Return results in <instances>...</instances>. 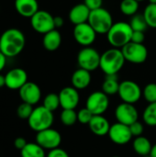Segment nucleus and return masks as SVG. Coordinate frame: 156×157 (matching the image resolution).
I'll return each mask as SVG.
<instances>
[{"label":"nucleus","instance_id":"f257e3e1","mask_svg":"<svg viewBox=\"0 0 156 157\" xmlns=\"http://www.w3.org/2000/svg\"><path fill=\"white\" fill-rule=\"evenodd\" d=\"M25 44V35L18 29H8L0 36V52L7 58L18 55L23 51Z\"/></svg>","mask_w":156,"mask_h":157},{"label":"nucleus","instance_id":"f03ea898","mask_svg":"<svg viewBox=\"0 0 156 157\" xmlns=\"http://www.w3.org/2000/svg\"><path fill=\"white\" fill-rule=\"evenodd\" d=\"M125 62L121 49L112 47L101 54L99 68L106 75H114L123 68Z\"/></svg>","mask_w":156,"mask_h":157},{"label":"nucleus","instance_id":"7ed1b4c3","mask_svg":"<svg viewBox=\"0 0 156 157\" xmlns=\"http://www.w3.org/2000/svg\"><path fill=\"white\" fill-rule=\"evenodd\" d=\"M132 33L133 30L130 23H127L125 21H119L115 22L112 25L106 35L108 43L112 47L121 49L126 44L131 41Z\"/></svg>","mask_w":156,"mask_h":157},{"label":"nucleus","instance_id":"20e7f679","mask_svg":"<svg viewBox=\"0 0 156 157\" xmlns=\"http://www.w3.org/2000/svg\"><path fill=\"white\" fill-rule=\"evenodd\" d=\"M53 121V112L47 109L43 106H39L34 108L30 117L28 120V124L32 131L39 132L43 130L51 128Z\"/></svg>","mask_w":156,"mask_h":157},{"label":"nucleus","instance_id":"39448f33","mask_svg":"<svg viewBox=\"0 0 156 157\" xmlns=\"http://www.w3.org/2000/svg\"><path fill=\"white\" fill-rule=\"evenodd\" d=\"M87 22L94 29L97 34H107L114 24L112 15L104 7L92 10Z\"/></svg>","mask_w":156,"mask_h":157},{"label":"nucleus","instance_id":"423d86ee","mask_svg":"<svg viewBox=\"0 0 156 157\" xmlns=\"http://www.w3.org/2000/svg\"><path fill=\"white\" fill-rule=\"evenodd\" d=\"M101 54L95 48L83 47L77 54V64L79 68L93 72L99 68Z\"/></svg>","mask_w":156,"mask_h":157},{"label":"nucleus","instance_id":"0eeeda50","mask_svg":"<svg viewBox=\"0 0 156 157\" xmlns=\"http://www.w3.org/2000/svg\"><path fill=\"white\" fill-rule=\"evenodd\" d=\"M126 62L134 64H141L146 62L148 58V49L143 43L129 42L121 48Z\"/></svg>","mask_w":156,"mask_h":157},{"label":"nucleus","instance_id":"6e6552de","mask_svg":"<svg viewBox=\"0 0 156 157\" xmlns=\"http://www.w3.org/2000/svg\"><path fill=\"white\" fill-rule=\"evenodd\" d=\"M122 102L135 104L143 97L141 86L132 80H124L120 82L118 92Z\"/></svg>","mask_w":156,"mask_h":157},{"label":"nucleus","instance_id":"1a4fd4ad","mask_svg":"<svg viewBox=\"0 0 156 157\" xmlns=\"http://www.w3.org/2000/svg\"><path fill=\"white\" fill-rule=\"evenodd\" d=\"M30 25L36 32L44 35L55 29L54 17L48 11L38 10L30 17Z\"/></svg>","mask_w":156,"mask_h":157},{"label":"nucleus","instance_id":"9d476101","mask_svg":"<svg viewBox=\"0 0 156 157\" xmlns=\"http://www.w3.org/2000/svg\"><path fill=\"white\" fill-rule=\"evenodd\" d=\"M109 107V98L107 94L101 91L91 93L86 101V108L89 109L93 115H103Z\"/></svg>","mask_w":156,"mask_h":157},{"label":"nucleus","instance_id":"9b49d317","mask_svg":"<svg viewBox=\"0 0 156 157\" xmlns=\"http://www.w3.org/2000/svg\"><path fill=\"white\" fill-rule=\"evenodd\" d=\"M36 143L40 145L44 150L51 151L52 149L58 148L61 145L62 135L58 131L52 128H49L37 132Z\"/></svg>","mask_w":156,"mask_h":157},{"label":"nucleus","instance_id":"f8f14e48","mask_svg":"<svg viewBox=\"0 0 156 157\" xmlns=\"http://www.w3.org/2000/svg\"><path fill=\"white\" fill-rule=\"evenodd\" d=\"M73 35L74 40L79 45H81L82 47H88L95 42L97 34L89 25V23L86 22L79 25H75L74 28Z\"/></svg>","mask_w":156,"mask_h":157},{"label":"nucleus","instance_id":"ddd939ff","mask_svg":"<svg viewBox=\"0 0 156 157\" xmlns=\"http://www.w3.org/2000/svg\"><path fill=\"white\" fill-rule=\"evenodd\" d=\"M115 118L118 122L130 126L139 121V112L134 104L122 102L115 109Z\"/></svg>","mask_w":156,"mask_h":157},{"label":"nucleus","instance_id":"4468645a","mask_svg":"<svg viewBox=\"0 0 156 157\" xmlns=\"http://www.w3.org/2000/svg\"><path fill=\"white\" fill-rule=\"evenodd\" d=\"M108 135L111 142L118 145H125L129 144L133 138L130 130V126L120 122H116L112 124Z\"/></svg>","mask_w":156,"mask_h":157},{"label":"nucleus","instance_id":"2eb2a0df","mask_svg":"<svg viewBox=\"0 0 156 157\" xmlns=\"http://www.w3.org/2000/svg\"><path fill=\"white\" fill-rule=\"evenodd\" d=\"M60 105L63 109H75L80 101L79 92L72 86H65L59 92Z\"/></svg>","mask_w":156,"mask_h":157},{"label":"nucleus","instance_id":"dca6fc26","mask_svg":"<svg viewBox=\"0 0 156 157\" xmlns=\"http://www.w3.org/2000/svg\"><path fill=\"white\" fill-rule=\"evenodd\" d=\"M6 86L11 90H19L28 82V74L22 68H13L6 75Z\"/></svg>","mask_w":156,"mask_h":157},{"label":"nucleus","instance_id":"f3484780","mask_svg":"<svg viewBox=\"0 0 156 157\" xmlns=\"http://www.w3.org/2000/svg\"><path fill=\"white\" fill-rule=\"evenodd\" d=\"M19 97L22 102L29 103L32 106L36 105L41 98V90L40 86L33 82H27L19 90Z\"/></svg>","mask_w":156,"mask_h":157},{"label":"nucleus","instance_id":"a211bd4d","mask_svg":"<svg viewBox=\"0 0 156 157\" xmlns=\"http://www.w3.org/2000/svg\"><path fill=\"white\" fill-rule=\"evenodd\" d=\"M91 10L84 4H77L74 6L69 11V20L72 24L79 25L88 21Z\"/></svg>","mask_w":156,"mask_h":157},{"label":"nucleus","instance_id":"6ab92c4d","mask_svg":"<svg viewBox=\"0 0 156 157\" xmlns=\"http://www.w3.org/2000/svg\"><path fill=\"white\" fill-rule=\"evenodd\" d=\"M91 72L82 68H78L77 70H75L71 77L72 86L77 90H83L87 88L91 84Z\"/></svg>","mask_w":156,"mask_h":157},{"label":"nucleus","instance_id":"aec40b11","mask_svg":"<svg viewBox=\"0 0 156 157\" xmlns=\"http://www.w3.org/2000/svg\"><path fill=\"white\" fill-rule=\"evenodd\" d=\"M88 126L90 131L95 135L104 136V135H108L111 125L108 121V119L105 118L103 115H94Z\"/></svg>","mask_w":156,"mask_h":157},{"label":"nucleus","instance_id":"412c9836","mask_svg":"<svg viewBox=\"0 0 156 157\" xmlns=\"http://www.w3.org/2000/svg\"><path fill=\"white\" fill-rule=\"evenodd\" d=\"M15 8L20 16L30 18L39 10V3L37 0H15Z\"/></svg>","mask_w":156,"mask_h":157},{"label":"nucleus","instance_id":"4be33fe9","mask_svg":"<svg viewBox=\"0 0 156 157\" xmlns=\"http://www.w3.org/2000/svg\"><path fill=\"white\" fill-rule=\"evenodd\" d=\"M62 44V34L56 29L44 34L42 39L43 47L49 52H54L60 48Z\"/></svg>","mask_w":156,"mask_h":157},{"label":"nucleus","instance_id":"5701e85b","mask_svg":"<svg viewBox=\"0 0 156 157\" xmlns=\"http://www.w3.org/2000/svg\"><path fill=\"white\" fill-rule=\"evenodd\" d=\"M132 147L134 152L142 157L151 154L153 144L148 138L142 135V136L135 137L132 143Z\"/></svg>","mask_w":156,"mask_h":157},{"label":"nucleus","instance_id":"b1692460","mask_svg":"<svg viewBox=\"0 0 156 157\" xmlns=\"http://www.w3.org/2000/svg\"><path fill=\"white\" fill-rule=\"evenodd\" d=\"M120 84L117 75H106L105 80L102 83V91L108 96H114L119 92Z\"/></svg>","mask_w":156,"mask_h":157},{"label":"nucleus","instance_id":"393cba45","mask_svg":"<svg viewBox=\"0 0 156 157\" xmlns=\"http://www.w3.org/2000/svg\"><path fill=\"white\" fill-rule=\"evenodd\" d=\"M21 157H46L45 150L35 143H28L27 145L20 151Z\"/></svg>","mask_w":156,"mask_h":157},{"label":"nucleus","instance_id":"a878e982","mask_svg":"<svg viewBox=\"0 0 156 157\" xmlns=\"http://www.w3.org/2000/svg\"><path fill=\"white\" fill-rule=\"evenodd\" d=\"M140 6V2L137 0H122L120 5V12L129 17H132L133 15L137 14Z\"/></svg>","mask_w":156,"mask_h":157},{"label":"nucleus","instance_id":"bb28decb","mask_svg":"<svg viewBox=\"0 0 156 157\" xmlns=\"http://www.w3.org/2000/svg\"><path fill=\"white\" fill-rule=\"evenodd\" d=\"M143 121L151 127L156 126V102L149 103L143 113Z\"/></svg>","mask_w":156,"mask_h":157},{"label":"nucleus","instance_id":"cd10ccee","mask_svg":"<svg viewBox=\"0 0 156 157\" xmlns=\"http://www.w3.org/2000/svg\"><path fill=\"white\" fill-rule=\"evenodd\" d=\"M149 28L156 29V4L149 3L143 13Z\"/></svg>","mask_w":156,"mask_h":157},{"label":"nucleus","instance_id":"c85d7f7f","mask_svg":"<svg viewBox=\"0 0 156 157\" xmlns=\"http://www.w3.org/2000/svg\"><path fill=\"white\" fill-rule=\"evenodd\" d=\"M130 25L133 31H145L149 27L143 14H135L131 17Z\"/></svg>","mask_w":156,"mask_h":157},{"label":"nucleus","instance_id":"c756f323","mask_svg":"<svg viewBox=\"0 0 156 157\" xmlns=\"http://www.w3.org/2000/svg\"><path fill=\"white\" fill-rule=\"evenodd\" d=\"M42 106L52 112L55 111L56 109H58L59 107H61L59 95L55 94V93H50V94L46 95V97L43 99Z\"/></svg>","mask_w":156,"mask_h":157},{"label":"nucleus","instance_id":"7c9ffc66","mask_svg":"<svg viewBox=\"0 0 156 157\" xmlns=\"http://www.w3.org/2000/svg\"><path fill=\"white\" fill-rule=\"evenodd\" d=\"M61 121L64 126H73L77 121V112L74 109H63L61 112Z\"/></svg>","mask_w":156,"mask_h":157},{"label":"nucleus","instance_id":"2f4dec72","mask_svg":"<svg viewBox=\"0 0 156 157\" xmlns=\"http://www.w3.org/2000/svg\"><path fill=\"white\" fill-rule=\"evenodd\" d=\"M143 97L148 103L156 102V83H149L144 86Z\"/></svg>","mask_w":156,"mask_h":157},{"label":"nucleus","instance_id":"473e14b6","mask_svg":"<svg viewBox=\"0 0 156 157\" xmlns=\"http://www.w3.org/2000/svg\"><path fill=\"white\" fill-rule=\"evenodd\" d=\"M33 109H34V108L32 105H30L29 103L22 102L20 105H18V107L17 109V115L21 120H27L28 121L29 118L30 117Z\"/></svg>","mask_w":156,"mask_h":157},{"label":"nucleus","instance_id":"72a5a7b5","mask_svg":"<svg viewBox=\"0 0 156 157\" xmlns=\"http://www.w3.org/2000/svg\"><path fill=\"white\" fill-rule=\"evenodd\" d=\"M93 116H94L93 113L89 109H87L86 108H84V109H81L77 112V121L81 124L88 125L89 122L91 121Z\"/></svg>","mask_w":156,"mask_h":157},{"label":"nucleus","instance_id":"f704fd0d","mask_svg":"<svg viewBox=\"0 0 156 157\" xmlns=\"http://www.w3.org/2000/svg\"><path fill=\"white\" fill-rule=\"evenodd\" d=\"M130 130H131V132L133 137H138V136L143 135V133L144 132V127L142 122L137 121L134 123H132L131 125H130Z\"/></svg>","mask_w":156,"mask_h":157},{"label":"nucleus","instance_id":"c9c22d12","mask_svg":"<svg viewBox=\"0 0 156 157\" xmlns=\"http://www.w3.org/2000/svg\"><path fill=\"white\" fill-rule=\"evenodd\" d=\"M46 157H70V156H69L68 153H67L65 150H63V149H62V148L58 147V148H55V149H52V150L49 151V153H48V155H46Z\"/></svg>","mask_w":156,"mask_h":157},{"label":"nucleus","instance_id":"e433bc0d","mask_svg":"<svg viewBox=\"0 0 156 157\" xmlns=\"http://www.w3.org/2000/svg\"><path fill=\"white\" fill-rule=\"evenodd\" d=\"M84 4L92 11V10H95V9L102 7L103 0H85Z\"/></svg>","mask_w":156,"mask_h":157},{"label":"nucleus","instance_id":"4c0bfd02","mask_svg":"<svg viewBox=\"0 0 156 157\" xmlns=\"http://www.w3.org/2000/svg\"><path fill=\"white\" fill-rule=\"evenodd\" d=\"M145 35L143 31H133L131 36V41L135 43H143Z\"/></svg>","mask_w":156,"mask_h":157},{"label":"nucleus","instance_id":"58836bf2","mask_svg":"<svg viewBox=\"0 0 156 157\" xmlns=\"http://www.w3.org/2000/svg\"><path fill=\"white\" fill-rule=\"evenodd\" d=\"M27 144H28V142H27L26 139L23 138V137H17V138H16L15 141H14V146H15V148L17 149L19 152L27 145Z\"/></svg>","mask_w":156,"mask_h":157},{"label":"nucleus","instance_id":"ea45409f","mask_svg":"<svg viewBox=\"0 0 156 157\" xmlns=\"http://www.w3.org/2000/svg\"><path fill=\"white\" fill-rule=\"evenodd\" d=\"M63 23H64V20H63V18L62 17H60V16L54 17V26H55V29L63 27Z\"/></svg>","mask_w":156,"mask_h":157},{"label":"nucleus","instance_id":"a19ab883","mask_svg":"<svg viewBox=\"0 0 156 157\" xmlns=\"http://www.w3.org/2000/svg\"><path fill=\"white\" fill-rule=\"evenodd\" d=\"M6 56L0 52V72L5 68L6 64Z\"/></svg>","mask_w":156,"mask_h":157},{"label":"nucleus","instance_id":"79ce46f5","mask_svg":"<svg viewBox=\"0 0 156 157\" xmlns=\"http://www.w3.org/2000/svg\"><path fill=\"white\" fill-rule=\"evenodd\" d=\"M3 86H6V77L5 75L0 74V88Z\"/></svg>","mask_w":156,"mask_h":157},{"label":"nucleus","instance_id":"37998d69","mask_svg":"<svg viewBox=\"0 0 156 157\" xmlns=\"http://www.w3.org/2000/svg\"><path fill=\"white\" fill-rule=\"evenodd\" d=\"M150 155L152 157H156V144L154 145H153V148H152V151H151Z\"/></svg>","mask_w":156,"mask_h":157},{"label":"nucleus","instance_id":"c03bdc74","mask_svg":"<svg viewBox=\"0 0 156 157\" xmlns=\"http://www.w3.org/2000/svg\"><path fill=\"white\" fill-rule=\"evenodd\" d=\"M149 2L152 4H156V0H149Z\"/></svg>","mask_w":156,"mask_h":157},{"label":"nucleus","instance_id":"a18cd8bd","mask_svg":"<svg viewBox=\"0 0 156 157\" xmlns=\"http://www.w3.org/2000/svg\"><path fill=\"white\" fill-rule=\"evenodd\" d=\"M142 157H152L150 155H144V156H142Z\"/></svg>","mask_w":156,"mask_h":157},{"label":"nucleus","instance_id":"49530a36","mask_svg":"<svg viewBox=\"0 0 156 157\" xmlns=\"http://www.w3.org/2000/svg\"><path fill=\"white\" fill-rule=\"evenodd\" d=\"M138 2H143V1H145V0H137Z\"/></svg>","mask_w":156,"mask_h":157},{"label":"nucleus","instance_id":"de8ad7c7","mask_svg":"<svg viewBox=\"0 0 156 157\" xmlns=\"http://www.w3.org/2000/svg\"><path fill=\"white\" fill-rule=\"evenodd\" d=\"M112 157H120V156H118V155H115V156H112Z\"/></svg>","mask_w":156,"mask_h":157}]
</instances>
